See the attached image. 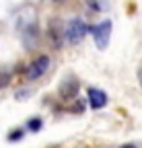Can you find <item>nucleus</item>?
<instances>
[{"mask_svg":"<svg viewBox=\"0 0 142 148\" xmlns=\"http://www.w3.org/2000/svg\"><path fill=\"white\" fill-rule=\"evenodd\" d=\"M121 148H134V146L132 144H126V146H121Z\"/></svg>","mask_w":142,"mask_h":148,"instance_id":"nucleus-10","label":"nucleus"},{"mask_svg":"<svg viewBox=\"0 0 142 148\" xmlns=\"http://www.w3.org/2000/svg\"><path fill=\"white\" fill-rule=\"evenodd\" d=\"M88 105L93 109H101L107 105V95L99 88H88Z\"/></svg>","mask_w":142,"mask_h":148,"instance_id":"nucleus-5","label":"nucleus"},{"mask_svg":"<svg viewBox=\"0 0 142 148\" xmlns=\"http://www.w3.org/2000/svg\"><path fill=\"white\" fill-rule=\"evenodd\" d=\"M8 80H10L8 74H0V86H6V84H8Z\"/></svg>","mask_w":142,"mask_h":148,"instance_id":"nucleus-8","label":"nucleus"},{"mask_svg":"<svg viewBox=\"0 0 142 148\" xmlns=\"http://www.w3.org/2000/svg\"><path fill=\"white\" fill-rule=\"evenodd\" d=\"M62 33H66V31L60 29V23H58V21H51V23H49V39H51V45H54V47H60V43H62Z\"/></svg>","mask_w":142,"mask_h":148,"instance_id":"nucleus-6","label":"nucleus"},{"mask_svg":"<svg viewBox=\"0 0 142 148\" xmlns=\"http://www.w3.org/2000/svg\"><path fill=\"white\" fill-rule=\"evenodd\" d=\"M47 68H49V58H47V56H39V58H35L33 64L27 68V78L29 80L41 78L43 74L47 72Z\"/></svg>","mask_w":142,"mask_h":148,"instance_id":"nucleus-3","label":"nucleus"},{"mask_svg":"<svg viewBox=\"0 0 142 148\" xmlns=\"http://www.w3.org/2000/svg\"><path fill=\"white\" fill-rule=\"evenodd\" d=\"M29 127H31V130H39V127H41V119H31V121H29Z\"/></svg>","mask_w":142,"mask_h":148,"instance_id":"nucleus-7","label":"nucleus"},{"mask_svg":"<svg viewBox=\"0 0 142 148\" xmlns=\"http://www.w3.org/2000/svg\"><path fill=\"white\" fill-rule=\"evenodd\" d=\"M86 33H88V27L82 18H72L66 27V39H68V43L74 45V43H80L84 39Z\"/></svg>","mask_w":142,"mask_h":148,"instance_id":"nucleus-1","label":"nucleus"},{"mask_svg":"<svg viewBox=\"0 0 142 148\" xmlns=\"http://www.w3.org/2000/svg\"><path fill=\"white\" fill-rule=\"evenodd\" d=\"M78 80L74 78V76H68L64 82H62V86H60V95H62V99H74L76 95H78Z\"/></svg>","mask_w":142,"mask_h":148,"instance_id":"nucleus-4","label":"nucleus"},{"mask_svg":"<svg viewBox=\"0 0 142 148\" xmlns=\"http://www.w3.org/2000/svg\"><path fill=\"white\" fill-rule=\"evenodd\" d=\"M54 2H64V0H54Z\"/></svg>","mask_w":142,"mask_h":148,"instance_id":"nucleus-11","label":"nucleus"},{"mask_svg":"<svg viewBox=\"0 0 142 148\" xmlns=\"http://www.w3.org/2000/svg\"><path fill=\"white\" fill-rule=\"evenodd\" d=\"M21 136H23V130H16V134H12V136H10V140H19Z\"/></svg>","mask_w":142,"mask_h":148,"instance_id":"nucleus-9","label":"nucleus"},{"mask_svg":"<svg viewBox=\"0 0 142 148\" xmlns=\"http://www.w3.org/2000/svg\"><path fill=\"white\" fill-rule=\"evenodd\" d=\"M91 35L97 43L99 49H105L109 45V37H111V21H103L97 27H91Z\"/></svg>","mask_w":142,"mask_h":148,"instance_id":"nucleus-2","label":"nucleus"}]
</instances>
